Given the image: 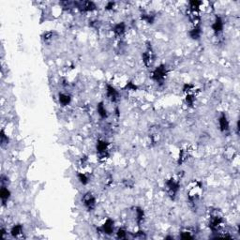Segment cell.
I'll use <instances>...</instances> for the list:
<instances>
[{"mask_svg": "<svg viewBox=\"0 0 240 240\" xmlns=\"http://www.w3.org/2000/svg\"><path fill=\"white\" fill-rule=\"evenodd\" d=\"M202 185L200 182L198 181H193L191 183L189 191H188V197H189V202L191 203V205L195 206V204H197L198 200L201 197L202 194Z\"/></svg>", "mask_w": 240, "mask_h": 240, "instance_id": "1", "label": "cell"}, {"mask_svg": "<svg viewBox=\"0 0 240 240\" xmlns=\"http://www.w3.org/2000/svg\"><path fill=\"white\" fill-rule=\"evenodd\" d=\"M166 188H167V192H168L169 196L172 199H175L178 191H179V188H180L179 181L176 180L175 178H171L166 182Z\"/></svg>", "mask_w": 240, "mask_h": 240, "instance_id": "2", "label": "cell"}, {"mask_svg": "<svg viewBox=\"0 0 240 240\" xmlns=\"http://www.w3.org/2000/svg\"><path fill=\"white\" fill-rule=\"evenodd\" d=\"M223 225V219L218 214H212L209 218V228L212 232L216 233L220 231V229Z\"/></svg>", "mask_w": 240, "mask_h": 240, "instance_id": "3", "label": "cell"}, {"mask_svg": "<svg viewBox=\"0 0 240 240\" xmlns=\"http://www.w3.org/2000/svg\"><path fill=\"white\" fill-rule=\"evenodd\" d=\"M166 75H167L166 67H165L164 65H161V66H159L158 68H156L155 70L153 71V73H152V78H153V80H155L156 82L161 84V83H163V81L165 80Z\"/></svg>", "mask_w": 240, "mask_h": 240, "instance_id": "4", "label": "cell"}, {"mask_svg": "<svg viewBox=\"0 0 240 240\" xmlns=\"http://www.w3.org/2000/svg\"><path fill=\"white\" fill-rule=\"evenodd\" d=\"M83 203L84 205V207L89 210H93L96 207V199L93 196V194L91 192H87L84 195L83 197Z\"/></svg>", "mask_w": 240, "mask_h": 240, "instance_id": "5", "label": "cell"}, {"mask_svg": "<svg viewBox=\"0 0 240 240\" xmlns=\"http://www.w3.org/2000/svg\"><path fill=\"white\" fill-rule=\"evenodd\" d=\"M74 4L83 11H92V10L96 9V5L93 2H91V1L75 2Z\"/></svg>", "mask_w": 240, "mask_h": 240, "instance_id": "6", "label": "cell"}, {"mask_svg": "<svg viewBox=\"0 0 240 240\" xmlns=\"http://www.w3.org/2000/svg\"><path fill=\"white\" fill-rule=\"evenodd\" d=\"M143 60L146 67H149L152 65V63L154 61V54H153V51L150 46H148L147 49L146 50V52L143 54Z\"/></svg>", "mask_w": 240, "mask_h": 240, "instance_id": "7", "label": "cell"}, {"mask_svg": "<svg viewBox=\"0 0 240 240\" xmlns=\"http://www.w3.org/2000/svg\"><path fill=\"white\" fill-rule=\"evenodd\" d=\"M115 222L111 219H107L105 222L101 225V231L105 235H112L114 233V228H115Z\"/></svg>", "mask_w": 240, "mask_h": 240, "instance_id": "8", "label": "cell"}, {"mask_svg": "<svg viewBox=\"0 0 240 240\" xmlns=\"http://www.w3.org/2000/svg\"><path fill=\"white\" fill-rule=\"evenodd\" d=\"M97 151L101 157L107 156L108 151V143L105 141H99L97 144Z\"/></svg>", "mask_w": 240, "mask_h": 240, "instance_id": "9", "label": "cell"}, {"mask_svg": "<svg viewBox=\"0 0 240 240\" xmlns=\"http://www.w3.org/2000/svg\"><path fill=\"white\" fill-rule=\"evenodd\" d=\"M212 29L214 30V32L216 34H219V33H221L222 31V29H223V22H222L221 17H218V16L216 17V19H215V21H214V23L212 24Z\"/></svg>", "mask_w": 240, "mask_h": 240, "instance_id": "10", "label": "cell"}, {"mask_svg": "<svg viewBox=\"0 0 240 240\" xmlns=\"http://www.w3.org/2000/svg\"><path fill=\"white\" fill-rule=\"evenodd\" d=\"M219 124H220V128H221V130L222 132H225L229 130V122H228V119L226 117V115L224 114H222L220 118H219Z\"/></svg>", "mask_w": 240, "mask_h": 240, "instance_id": "11", "label": "cell"}, {"mask_svg": "<svg viewBox=\"0 0 240 240\" xmlns=\"http://www.w3.org/2000/svg\"><path fill=\"white\" fill-rule=\"evenodd\" d=\"M107 97L110 100V101L112 102H115L117 100V97H118V93L117 91L111 85L107 86Z\"/></svg>", "mask_w": 240, "mask_h": 240, "instance_id": "12", "label": "cell"}, {"mask_svg": "<svg viewBox=\"0 0 240 240\" xmlns=\"http://www.w3.org/2000/svg\"><path fill=\"white\" fill-rule=\"evenodd\" d=\"M9 196H10V191L6 187L2 186L1 191H0V197H1V200L3 202V204H6V202L8 200Z\"/></svg>", "mask_w": 240, "mask_h": 240, "instance_id": "13", "label": "cell"}, {"mask_svg": "<svg viewBox=\"0 0 240 240\" xmlns=\"http://www.w3.org/2000/svg\"><path fill=\"white\" fill-rule=\"evenodd\" d=\"M114 32L116 36L121 37L124 32H125V23H119L116 25H115L114 27Z\"/></svg>", "mask_w": 240, "mask_h": 240, "instance_id": "14", "label": "cell"}, {"mask_svg": "<svg viewBox=\"0 0 240 240\" xmlns=\"http://www.w3.org/2000/svg\"><path fill=\"white\" fill-rule=\"evenodd\" d=\"M70 100H71V98L69 95H67V94H59V102L62 106H67L68 104L70 103Z\"/></svg>", "mask_w": 240, "mask_h": 240, "instance_id": "15", "label": "cell"}, {"mask_svg": "<svg viewBox=\"0 0 240 240\" xmlns=\"http://www.w3.org/2000/svg\"><path fill=\"white\" fill-rule=\"evenodd\" d=\"M190 36L193 39H198L201 36V28L199 25H195L191 31H190Z\"/></svg>", "mask_w": 240, "mask_h": 240, "instance_id": "16", "label": "cell"}, {"mask_svg": "<svg viewBox=\"0 0 240 240\" xmlns=\"http://www.w3.org/2000/svg\"><path fill=\"white\" fill-rule=\"evenodd\" d=\"M10 234L13 237H19L21 235H23V227L22 225H15L12 227Z\"/></svg>", "mask_w": 240, "mask_h": 240, "instance_id": "17", "label": "cell"}, {"mask_svg": "<svg viewBox=\"0 0 240 240\" xmlns=\"http://www.w3.org/2000/svg\"><path fill=\"white\" fill-rule=\"evenodd\" d=\"M135 214H136V222H137L138 224H140L144 221V218H145L144 210L142 208H140V207H136Z\"/></svg>", "mask_w": 240, "mask_h": 240, "instance_id": "18", "label": "cell"}, {"mask_svg": "<svg viewBox=\"0 0 240 240\" xmlns=\"http://www.w3.org/2000/svg\"><path fill=\"white\" fill-rule=\"evenodd\" d=\"M98 112H99V115L102 118H106L107 117V111H106V109H105V107H104L102 102L98 104Z\"/></svg>", "mask_w": 240, "mask_h": 240, "instance_id": "19", "label": "cell"}, {"mask_svg": "<svg viewBox=\"0 0 240 240\" xmlns=\"http://www.w3.org/2000/svg\"><path fill=\"white\" fill-rule=\"evenodd\" d=\"M201 4H202V2H200V1H191V2H190V8H191V11L198 12V11H199V7H200Z\"/></svg>", "mask_w": 240, "mask_h": 240, "instance_id": "20", "label": "cell"}, {"mask_svg": "<svg viewBox=\"0 0 240 240\" xmlns=\"http://www.w3.org/2000/svg\"><path fill=\"white\" fill-rule=\"evenodd\" d=\"M195 100V98H194V95L193 94H191V93H187L186 95V102L187 104H189L190 106H191L193 104Z\"/></svg>", "mask_w": 240, "mask_h": 240, "instance_id": "21", "label": "cell"}, {"mask_svg": "<svg viewBox=\"0 0 240 240\" xmlns=\"http://www.w3.org/2000/svg\"><path fill=\"white\" fill-rule=\"evenodd\" d=\"M78 178H79L80 182H81L83 185H86V184L88 183V177H87L84 174H83V173H79V174H78Z\"/></svg>", "mask_w": 240, "mask_h": 240, "instance_id": "22", "label": "cell"}, {"mask_svg": "<svg viewBox=\"0 0 240 240\" xmlns=\"http://www.w3.org/2000/svg\"><path fill=\"white\" fill-rule=\"evenodd\" d=\"M116 237H117V238H119V239H124V238H126V237H127V232H126L124 229H119V230L117 231V233H116Z\"/></svg>", "mask_w": 240, "mask_h": 240, "instance_id": "23", "label": "cell"}, {"mask_svg": "<svg viewBox=\"0 0 240 240\" xmlns=\"http://www.w3.org/2000/svg\"><path fill=\"white\" fill-rule=\"evenodd\" d=\"M8 138L4 133V130H2V132H1V146H5L6 145H8Z\"/></svg>", "mask_w": 240, "mask_h": 240, "instance_id": "24", "label": "cell"}, {"mask_svg": "<svg viewBox=\"0 0 240 240\" xmlns=\"http://www.w3.org/2000/svg\"><path fill=\"white\" fill-rule=\"evenodd\" d=\"M181 238H183V239H192V238H193V236L191 235V232L185 231V232H182V234H181Z\"/></svg>", "mask_w": 240, "mask_h": 240, "instance_id": "25", "label": "cell"}, {"mask_svg": "<svg viewBox=\"0 0 240 240\" xmlns=\"http://www.w3.org/2000/svg\"><path fill=\"white\" fill-rule=\"evenodd\" d=\"M142 19H143V20H146V21L147 23H152L153 21H154L153 16L150 15V14H144V15H142Z\"/></svg>", "mask_w": 240, "mask_h": 240, "instance_id": "26", "label": "cell"}, {"mask_svg": "<svg viewBox=\"0 0 240 240\" xmlns=\"http://www.w3.org/2000/svg\"><path fill=\"white\" fill-rule=\"evenodd\" d=\"M53 36H54V33H53V32H46V33L44 34V36H43V38H44L45 40H48V39H51V38H53Z\"/></svg>", "mask_w": 240, "mask_h": 240, "instance_id": "27", "label": "cell"}, {"mask_svg": "<svg viewBox=\"0 0 240 240\" xmlns=\"http://www.w3.org/2000/svg\"><path fill=\"white\" fill-rule=\"evenodd\" d=\"M127 88H129V89H136L137 87H136V85H134L132 83H129L128 84H127V86H126Z\"/></svg>", "mask_w": 240, "mask_h": 240, "instance_id": "28", "label": "cell"}, {"mask_svg": "<svg viewBox=\"0 0 240 240\" xmlns=\"http://www.w3.org/2000/svg\"><path fill=\"white\" fill-rule=\"evenodd\" d=\"M114 5H115V3H114V2H109V3H108V5L106 6V8H107V9H112V8H113V7H114Z\"/></svg>", "mask_w": 240, "mask_h": 240, "instance_id": "29", "label": "cell"}]
</instances>
